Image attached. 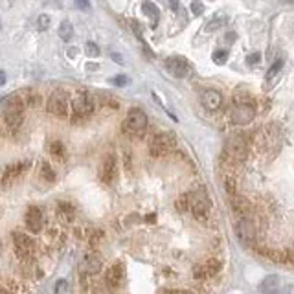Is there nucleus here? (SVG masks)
Here are the masks:
<instances>
[{
    "mask_svg": "<svg viewBox=\"0 0 294 294\" xmlns=\"http://www.w3.org/2000/svg\"><path fill=\"white\" fill-rule=\"evenodd\" d=\"M79 271L83 274H98L101 271V259L94 254H87L79 263Z\"/></svg>",
    "mask_w": 294,
    "mask_h": 294,
    "instance_id": "obj_16",
    "label": "nucleus"
},
{
    "mask_svg": "<svg viewBox=\"0 0 294 294\" xmlns=\"http://www.w3.org/2000/svg\"><path fill=\"white\" fill-rule=\"evenodd\" d=\"M99 177L105 184H113L116 179H118V160L114 155H109L103 164H101V169H99Z\"/></svg>",
    "mask_w": 294,
    "mask_h": 294,
    "instance_id": "obj_12",
    "label": "nucleus"
},
{
    "mask_svg": "<svg viewBox=\"0 0 294 294\" xmlns=\"http://www.w3.org/2000/svg\"><path fill=\"white\" fill-rule=\"evenodd\" d=\"M226 59H228L226 50H217V52H213V63H215V65H225Z\"/></svg>",
    "mask_w": 294,
    "mask_h": 294,
    "instance_id": "obj_26",
    "label": "nucleus"
},
{
    "mask_svg": "<svg viewBox=\"0 0 294 294\" xmlns=\"http://www.w3.org/2000/svg\"><path fill=\"white\" fill-rule=\"evenodd\" d=\"M232 208H234V211H237L241 217H245L247 211L250 210V204L249 201L243 199V197H234V199H232Z\"/></svg>",
    "mask_w": 294,
    "mask_h": 294,
    "instance_id": "obj_20",
    "label": "nucleus"
},
{
    "mask_svg": "<svg viewBox=\"0 0 294 294\" xmlns=\"http://www.w3.org/2000/svg\"><path fill=\"white\" fill-rule=\"evenodd\" d=\"M26 167H28V162H15V164H9L6 169H4V173H2V186L4 188H9V186H13L23 173L26 171Z\"/></svg>",
    "mask_w": 294,
    "mask_h": 294,
    "instance_id": "obj_10",
    "label": "nucleus"
},
{
    "mask_svg": "<svg viewBox=\"0 0 294 294\" xmlns=\"http://www.w3.org/2000/svg\"><path fill=\"white\" fill-rule=\"evenodd\" d=\"M175 136L171 133H160L151 140V145H149V153L153 157H164L166 153H169L175 147Z\"/></svg>",
    "mask_w": 294,
    "mask_h": 294,
    "instance_id": "obj_7",
    "label": "nucleus"
},
{
    "mask_svg": "<svg viewBox=\"0 0 294 294\" xmlns=\"http://www.w3.org/2000/svg\"><path fill=\"white\" fill-rule=\"evenodd\" d=\"M111 81H113V83L116 85V87H127L131 79H129L127 76H116V77H113Z\"/></svg>",
    "mask_w": 294,
    "mask_h": 294,
    "instance_id": "obj_32",
    "label": "nucleus"
},
{
    "mask_svg": "<svg viewBox=\"0 0 294 294\" xmlns=\"http://www.w3.org/2000/svg\"><path fill=\"white\" fill-rule=\"evenodd\" d=\"M147 127V116L142 109H131L123 121V131L127 135H140Z\"/></svg>",
    "mask_w": 294,
    "mask_h": 294,
    "instance_id": "obj_3",
    "label": "nucleus"
},
{
    "mask_svg": "<svg viewBox=\"0 0 294 294\" xmlns=\"http://www.w3.org/2000/svg\"><path fill=\"white\" fill-rule=\"evenodd\" d=\"M166 70L173 77L182 79V77H186L191 72V65L181 55H173V57H167L166 59Z\"/></svg>",
    "mask_w": 294,
    "mask_h": 294,
    "instance_id": "obj_9",
    "label": "nucleus"
},
{
    "mask_svg": "<svg viewBox=\"0 0 294 294\" xmlns=\"http://www.w3.org/2000/svg\"><path fill=\"white\" fill-rule=\"evenodd\" d=\"M201 103H203V107L208 109V111H217V109H221V105H223V94L213 90V89H208V90H204L203 94H201Z\"/></svg>",
    "mask_w": 294,
    "mask_h": 294,
    "instance_id": "obj_14",
    "label": "nucleus"
},
{
    "mask_svg": "<svg viewBox=\"0 0 294 294\" xmlns=\"http://www.w3.org/2000/svg\"><path fill=\"white\" fill-rule=\"evenodd\" d=\"M279 285H281V283H279L278 276H269V278H265L263 281H261V285H259V291H261L263 294H272Z\"/></svg>",
    "mask_w": 294,
    "mask_h": 294,
    "instance_id": "obj_19",
    "label": "nucleus"
},
{
    "mask_svg": "<svg viewBox=\"0 0 294 294\" xmlns=\"http://www.w3.org/2000/svg\"><path fill=\"white\" fill-rule=\"evenodd\" d=\"M59 213H61V217L72 219V217H74V208H72L70 204L63 203V204H59Z\"/></svg>",
    "mask_w": 294,
    "mask_h": 294,
    "instance_id": "obj_25",
    "label": "nucleus"
},
{
    "mask_svg": "<svg viewBox=\"0 0 294 294\" xmlns=\"http://www.w3.org/2000/svg\"><path fill=\"white\" fill-rule=\"evenodd\" d=\"M68 94L65 90H53L50 94V98H48V103H46V109H48V113L53 114V116H57V118H67L68 116Z\"/></svg>",
    "mask_w": 294,
    "mask_h": 294,
    "instance_id": "obj_2",
    "label": "nucleus"
},
{
    "mask_svg": "<svg viewBox=\"0 0 294 294\" xmlns=\"http://www.w3.org/2000/svg\"><path fill=\"white\" fill-rule=\"evenodd\" d=\"M85 50H87V55H89V57H98V55H99L98 45H96V43H92V41L85 45Z\"/></svg>",
    "mask_w": 294,
    "mask_h": 294,
    "instance_id": "obj_28",
    "label": "nucleus"
},
{
    "mask_svg": "<svg viewBox=\"0 0 294 294\" xmlns=\"http://www.w3.org/2000/svg\"><path fill=\"white\" fill-rule=\"evenodd\" d=\"M259 59H261V55H259V53H252V55L247 57V63H249V65H257Z\"/></svg>",
    "mask_w": 294,
    "mask_h": 294,
    "instance_id": "obj_34",
    "label": "nucleus"
},
{
    "mask_svg": "<svg viewBox=\"0 0 294 294\" xmlns=\"http://www.w3.org/2000/svg\"><path fill=\"white\" fill-rule=\"evenodd\" d=\"M225 23H226V15H223V13H215V17H213L210 23L204 26V30H206V31H215V30H219V28H221V26H223Z\"/></svg>",
    "mask_w": 294,
    "mask_h": 294,
    "instance_id": "obj_22",
    "label": "nucleus"
},
{
    "mask_svg": "<svg viewBox=\"0 0 294 294\" xmlns=\"http://www.w3.org/2000/svg\"><path fill=\"white\" fill-rule=\"evenodd\" d=\"M53 294H68V281L67 279H59L55 287H53Z\"/></svg>",
    "mask_w": 294,
    "mask_h": 294,
    "instance_id": "obj_27",
    "label": "nucleus"
},
{
    "mask_svg": "<svg viewBox=\"0 0 294 294\" xmlns=\"http://www.w3.org/2000/svg\"><path fill=\"white\" fill-rule=\"evenodd\" d=\"M59 37L63 39V41H67V43L72 37H74V26H72V23H68V21L61 23V26H59Z\"/></svg>",
    "mask_w": 294,
    "mask_h": 294,
    "instance_id": "obj_23",
    "label": "nucleus"
},
{
    "mask_svg": "<svg viewBox=\"0 0 294 294\" xmlns=\"http://www.w3.org/2000/svg\"><path fill=\"white\" fill-rule=\"evenodd\" d=\"M164 2H167V4H169V8L173 9V11L179 9V0H164Z\"/></svg>",
    "mask_w": 294,
    "mask_h": 294,
    "instance_id": "obj_37",
    "label": "nucleus"
},
{
    "mask_svg": "<svg viewBox=\"0 0 294 294\" xmlns=\"http://www.w3.org/2000/svg\"><path fill=\"white\" fill-rule=\"evenodd\" d=\"M24 223H26V228L30 230L31 234H39L43 230V211L39 210L37 206H30L28 211H26V217H24Z\"/></svg>",
    "mask_w": 294,
    "mask_h": 294,
    "instance_id": "obj_13",
    "label": "nucleus"
},
{
    "mask_svg": "<svg viewBox=\"0 0 294 294\" xmlns=\"http://www.w3.org/2000/svg\"><path fill=\"white\" fill-rule=\"evenodd\" d=\"M41 177H43L46 182L55 181V171H53L52 166H50L48 162H43V164H41Z\"/></svg>",
    "mask_w": 294,
    "mask_h": 294,
    "instance_id": "obj_24",
    "label": "nucleus"
},
{
    "mask_svg": "<svg viewBox=\"0 0 294 294\" xmlns=\"http://www.w3.org/2000/svg\"><path fill=\"white\" fill-rule=\"evenodd\" d=\"M188 203H189V211L195 215V217L203 219L208 211H210V197L206 193V189H195V191H191L188 193Z\"/></svg>",
    "mask_w": 294,
    "mask_h": 294,
    "instance_id": "obj_1",
    "label": "nucleus"
},
{
    "mask_svg": "<svg viewBox=\"0 0 294 294\" xmlns=\"http://www.w3.org/2000/svg\"><path fill=\"white\" fill-rule=\"evenodd\" d=\"M76 8L83 9V11H89V9H90V2H89V0H76Z\"/></svg>",
    "mask_w": 294,
    "mask_h": 294,
    "instance_id": "obj_33",
    "label": "nucleus"
},
{
    "mask_svg": "<svg viewBox=\"0 0 294 294\" xmlns=\"http://www.w3.org/2000/svg\"><path fill=\"white\" fill-rule=\"evenodd\" d=\"M203 11H204L203 2H201V0H193V2H191V13L195 17H199V15H203Z\"/></svg>",
    "mask_w": 294,
    "mask_h": 294,
    "instance_id": "obj_31",
    "label": "nucleus"
},
{
    "mask_svg": "<svg viewBox=\"0 0 294 294\" xmlns=\"http://www.w3.org/2000/svg\"><path fill=\"white\" fill-rule=\"evenodd\" d=\"M48 26H50V17L48 15H39V19H37V28L41 31H45V30H48Z\"/></svg>",
    "mask_w": 294,
    "mask_h": 294,
    "instance_id": "obj_30",
    "label": "nucleus"
},
{
    "mask_svg": "<svg viewBox=\"0 0 294 294\" xmlns=\"http://www.w3.org/2000/svg\"><path fill=\"white\" fill-rule=\"evenodd\" d=\"M13 245H15L17 254L21 257H30L35 250V243L30 235L23 234V232H13Z\"/></svg>",
    "mask_w": 294,
    "mask_h": 294,
    "instance_id": "obj_11",
    "label": "nucleus"
},
{
    "mask_svg": "<svg viewBox=\"0 0 294 294\" xmlns=\"http://www.w3.org/2000/svg\"><path fill=\"white\" fill-rule=\"evenodd\" d=\"M50 155H52L55 160H65V157H67V149H65L63 142L50 143Z\"/></svg>",
    "mask_w": 294,
    "mask_h": 294,
    "instance_id": "obj_21",
    "label": "nucleus"
},
{
    "mask_svg": "<svg viewBox=\"0 0 294 294\" xmlns=\"http://www.w3.org/2000/svg\"><path fill=\"white\" fill-rule=\"evenodd\" d=\"M142 11H143V15H147L149 19H151V26L155 28V26L158 24V19H160L158 8H157V6L153 4V2H143Z\"/></svg>",
    "mask_w": 294,
    "mask_h": 294,
    "instance_id": "obj_18",
    "label": "nucleus"
},
{
    "mask_svg": "<svg viewBox=\"0 0 294 294\" xmlns=\"http://www.w3.org/2000/svg\"><path fill=\"white\" fill-rule=\"evenodd\" d=\"M4 83H6V74H4V72H0V87H2Z\"/></svg>",
    "mask_w": 294,
    "mask_h": 294,
    "instance_id": "obj_38",
    "label": "nucleus"
},
{
    "mask_svg": "<svg viewBox=\"0 0 294 294\" xmlns=\"http://www.w3.org/2000/svg\"><path fill=\"white\" fill-rule=\"evenodd\" d=\"M225 184H226L228 193H235V182L232 179H225Z\"/></svg>",
    "mask_w": 294,
    "mask_h": 294,
    "instance_id": "obj_35",
    "label": "nucleus"
},
{
    "mask_svg": "<svg viewBox=\"0 0 294 294\" xmlns=\"http://www.w3.org/2000/svg\"><path fill=\"white\" fill-rule=\"evenodd\" d=\"M72 111H74V116L76 118H87L94 113V99L89 92H77L74 99H72Z\"/></svg>",
    "mask_w": 294,
    "mask_h": 294,
    "instance_id": "obj_6",
    "label": "nucleus"
},
{
    "mask_svg": "<svg viewBox=\"0 0 294 294\" xmlns=\"http://www.w3.org/2000/svg\"><path fill=\"white\" fill-rule=\"evenodd\" d=\"M121 278H123V267H121V263L113 265V267H111V269L107 271V274H105L107 285H111V287H118V285H120Z\"/></svg>",
    "mask_w": 294,
    "mask_h": 294,
    "instance_id": "obj_17",
    "label": "nucleus"
},
{
    "mask_svg": "<svg viewBox=\"0 0 294 294\" xmlns=\"http://www.w3.org/2000/svg\"><path fill=\"white\" fill-rule=\"evenodd\" d=\"M272 294H291V287H281V285H279Z\"/></svg>",
    "mask_w": 294,
    "mask_h": 294,
    "instance_id": "obj_36",
    "label": "nucleus"
},
{
    "mask_svg": "<svg viewBox=\"0 0 294 294\" xmlns=\"http://www.w3.org/2000/svg\"><path fill=\"white\" fill-rule=\"evenodd\" d=\"M256 225L249 217H241L235 223V235L245 247H252L256 243Z\"/></svg>",
    "mask_w": 294,
    "mask_h": 294,
    "instance_id": "obj_5",
    "label": "nucleus"
},
{
    "mask_svg": "<svg viewBox=\"0 0 294 294\" xmlns=\"http://www.w3.org/2000/svg\"><path fill=\"white\" fill-rule=\"evenodd\" d=\"M256 116V109L250 101H237L232 109V121L235 125H247L254 120Z\"/></svg>",
    "mask_w": 294,
    "mask_h": 294,
    "instance_id": "obj_8",
    "label": "nucleus"
},
{
    "mask_svg": "<svg viewBox=\"0 0 294 294\" xmlns=\"http://www.w3.org/2000/svg\"><path fill=\"white\" fill-rule=\"evenodd\" d=\"M221 269V263H219L217 259H208L206 263L203 265H197L195 269H193V276L197 279H204V278H210V276H215Z\"/></svg>",
    "mask_w": 294,
    "mask_h": 294,
    "instance_id": "obj_15",
    "label": "nucleus"
},
{
    "mask_svg": "<svg viewBox=\"0 0 294 294\" xmlns=\"http://www.w3.org/2000/svg\"><path fill=\"white\" fill-rule=\"evenodd\" d=\"M281 67H283V59H276V63L271 67V70H269V74H267V79H272V77L278 74L279 70H281Z\"/></svg>",
    "mask_w": 294,
    "mask_h": 294,
    "instance_id": "obj_29",
    "label": "nucleus"
},
{
    "mask_svg": "<svg viewBox=\"0 0 294 294\" xmlns=\"http://www.w3.org/2000/svg\"><path fill=\"white\" fill-rule=\"evenodd\" d=\"M283 2H287V4H294V0H283Z\"/></svg>",
    "mask_w": 294,
    "mask_h": 294,
    "instance_id": "obj_39",
    "label": "nucleus"
},
{
    "mask_svg": "<svg viewBox=\"0 0 294 294\" xmlns=\"http://www.w3.org/2000/svg\"><path fill=\"white\" fill-rule=\"evenodd\" d=\"M225 155H226V158H230L232 162H241V160L247 158L249 145L245 142V138L239 135L228 138L226 145H225Z\"/></svg>",
    "mask_w": 294,
    "mask_h": 294,
    "instance_id": "obj_4",
    "label": "nucleus"
}]
</instances>
